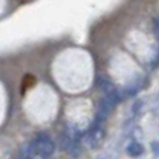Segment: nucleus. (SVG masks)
Returning a JSON list of instances; mask_svg holds the SVG:
<instances>
[{"label": "nucleus", "mask_w": 159, "mask_h": 159, "mask_svg": "<svg viewBox=\"0 0 159 159\" xmlns=\"http://www.w3.org/2000/svg\"><path fill=\"white\" fill-rule=\"evenodd\" d=\"M36 84V78L32 74H25L22 80V93H25L29 89H31Z\"/></svg>", "instance_id": "1"}]
</instances>
